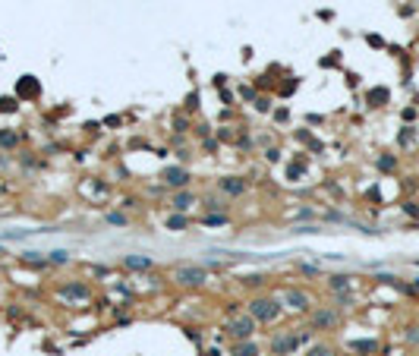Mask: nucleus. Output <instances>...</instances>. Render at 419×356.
Returning <instances> with one entry per match:
<instances>
[{"instance_id":"obj_1","label":"nucleus","mask_w":419,"mask_h":356,"mask_svg":"<svg viewBox=\"0 0 419 356\" xmlns=\"http://www.w3.org/2000/svg\"><path fill=\"white\" fill-rule=\"evenodd\" d=\"M246 312H249L259 325H271V322H278V318H280L284 303H280L278 297H252L249 303H246Z\"/></svg>"},{"instance_id":"obj_2","label":"nucleus","mask_w":419,"mask_h":356,"mask_svg":"<svg viewBox=\"0 0 419 356\" xmlns=\"http://www.w3.org/2000/svg\"><path fill=\"white\" fill-rule=\"evenodd\" d=\"M205 281H208V268H202V265H180V268H174V284H177V287L199 290V287H205Z\"/></svg>"},{"instance_id":"obj_3","label":"nucleus","mask_w":419,"mask_h":356,"mask_svg":"<svg viewBox=\"0 0 419 356\" xmlns=\"http://www.w3.org/2000/svg\"><path fill=\"white\" fill-rule=\"evenodd\" d=\"M337 325H340V312H337V309H328V306L312 309V315H309V331H334Z\"/></svg>"},{"instance_id":"obj_4","label":"nucleus","mask_w":419,"mask_h":356,"mask_svg":"<svg viewBox=\"0 0 419 356\" xmlns=\"http://www.w3.org/2000/svg\"><path fill=\"white\" fill-rule=\"evenodd\" d=\"M255 325H259V322L246 312V315H236V318H230V322H227V334L233 337V341H252Z\"/></svg>"},{"instance_id":"obj_5","label":"nucleus","mask_w":419,"mask_h":356,"mask_svg":"<svg viewBox=\"0 0 419 356\" xmlns=\"http://www.w3.org/2000/svg\"><path fill=\"white\" fill-rule=\"evenodd\" d=\"M246 189H249V183H246L243 177H221L218 180V193H224V199H236V196H243Z\"/></svg>"},{"instance_id":"obj_6","label":"nucleus","mask_w":419,"mask_h":356,"mask_svg":"<svg viewBox=\"0 0 419 356\" xmlns=\"http://www.w3.org/2000/svg\"><path fill=\"white\" fill-rule=\"evenodd\" d=\"M280 303H284L287 309H293V312H309V306H312L309 293H306V290H296V287H290Z\"/></svg>"},{"instance_id":"obj_7","label":"nucleus","mask_w":419,"mask_h":356,"mask_svg":"<svg viewBox=\"0 0 419 356\" xmlns=\"http://www.w3.org/2000/svg\"><path fill=\"white\" fill-rule=\"evenodd\" d=\"M38 95H41V82L35 76H22V79L16 82V98L19 101H35Z\"/></svg>"},{"instance_id":"obj_8","label":"nucleus","mask_w":419,"mask_h":356,"mask_svg":"<svg viewBox=\"0 0 419 356\" xmlns=\"http://www.w3.org/2000/svg\"><path fill=\"white\" fill-rule=\"evenodd\" d=\"M161 183L170 186V189H183L189 183V170L186 167H164L161 170Z\"/></svg>"},{"instance_id":"obj_9","label":"nucleus","mask_w":419,"mask_h":356,"mask_svg":"<svg viewBox=\"0 0 419 356\" xmlns=\"http://www.w3.org/2000/svg\"><path fill=\"white\" fill-rule=\"evenodd\" d=\"M195 202H199V196H195L192 189H177V193L170 196V208H174V211H180V214H186Z\"/></svg>"},{"instance_id":"obj_10","label":"nucleus","mask_w":419,"mask_h":356,"mask_svg":"<svg viewBox=\"0 0 419 356\" xmlns=\"http://www.w3.org/2000/svg\"><path fill=\"white\" fill-rule=\"evenodd\" d=\"M123 268H130V271H151L155 258L151 255H123Z\"/></svg>"},{"instance_id":"obj_11","label":"nucleus","mask_w":419,"mask_h":356,"mask_svg":"<svg viewBox=\"0 0 419 356\" xmlns=\"http://www.w3.org/2000/svg\"><path fill=\"white\" fill-rule=\"evenodd\" d=\"M230 356H262V353H259V344L255 341H236L230 347Z\"/></svg>"},{"instance_id":"obj_12","label":"nucleus","mask_w":419,"mask_h":356,"mask_svg":"<svg viewBox=\"0 0 419 356\" xmlns=\"http://www.w3.org/2000/svg\"><path fill=\"white\" fill-rule=\"evenodd\" d=\"M60 290H63L66 297H73V300H89V297H92L89 284H63Z\"/></svg>"},{"instance_id":"obj_13","label":"nucleus","mask_w":419,"mask_h":356,"mask_svg":"<svg viewBox=\"0 0 419 356\" xmlns=\"http://www.w3.org/2000/svg\"><path fill=\"white\" fill-rule=\"evenodd\" d=\"M202 208H205V211H215V214H227L230 205H227V199H221V196H208Z\"/></svg>"},{"instance_id":"obj_14","label":"nucleus","mask_w":419,"mask_h":356,"mask_svg":"<svg viewBox=\"0 0 419 356\" xmlns=\"http://www.w3.org/2000/svg\"><path fill=\"white\" fill-rule=\"evenodd\" d=\"M16 145H19V133H16V129H0V149L10 152Z\"/></svg>"},{"instance_id":"obj_15","label":"nucleus","mask_w":419,"mask_h":356,"mask_svg":"<svg viewBox=\"0 0 419 356\" xmlns=\"http://www.w3.org/2000/svg\"><path fill=\"white\" fill-rule=\"evenodd\" d=\"M350 281H353L350 274H334V277H328V287L334 293H344V290H350Z\"/></svg>"},{"instance_id":"obj_16","label":"nucleus","mask_w":419,"mask_h":356,"mask_svg":"<svg viewBox=\"0 0 419 356\" xmlns=\"http://www.w3.org/2000/svg\"><path fill=\"white\" fill-rule=\"evenodd\" d=\"M164 227H167V230H186V227H189V218H186V214H180V211H174V214L167 218Z\"/></svg>"},{"instance_id":"obj_17","label":"nucleus","mask_w":419,"mask_h":356,"mask_svg":"<svg viewBox=\"0 0 419 356\" xmlns=\"http://www.w3.org/2000/svg\"><path fill=\"white\" fill-rule=\"evenodd\" d=\"M296 142H303V145H309L312 152H322V142H315V139L309 136V129H296Z\"/></svg>"},{"instance_id":"obj_18","label":"nucleus","mask_w":419,"mask_h":356,"mask_svg":"<svg viewBox=\"0 0 419 356\" xmlns=\"http://www.w3.org/2000/svg\"><path fill=\"white\" fill-rule=\"evenodd\" d=\"M303 173H306V161H303V158H296V161L287 167V180H296V177H303Z\"/></svg>"},{"instance_id":"obj_19","label":"nucleus","mask_w":419,"mask_h":356,"mask_svg":"<svg viewBox=\"0 0 419 356\" xmlns=\"http://www.w3.org/2000/svg\"><path fill=\"white\" fill-rule=\"evenodd\" d=\"M350 347H353L356 353L366 356V353H375V350H378V341H356V344H350Z\"/></svg>"},{"instance_id":"obj_20","label":"nucleus","mask_w":419,"mask_h":356,"mask_svg":"<svg viewBox=\"0 0 419 356\" xmlns=\"http://www.w3.org/2000/svg\"><path fill=\"white\" fill-rule=\"evenodd\" d=\"M170 126H174V129H177V133H180V136H183V133H186V129H189V117H186V114H174V120H170Z\"/></svg>"},{"instance_id":"obj_21","label":"nucleus","mask_w":419,"mask_h":356,"mask_svg":"<svg viewBox=\"0 0 419 356\" xmlns=\"http://www.w3.org/2000/svg\"><path fill=\"white\" fill-rule=\"evenodd\" d=\"M66 262H70V253H63V249L47 253V265H66Z\"/></svg>"},{"instance_id":"obj_22","label":"nucleus","mask_w":419,"mask_h":356,"mask_svg":"<svg viewBox=\"0 0 419 356\" xmlns=\"http://www.w3.org/2000/svg\"><path fill=\"white\" fill-rule=\"evenodd\" d=\"M306 356H337V350H334V347H328V344H315Z\"/></svg>"},{"instance_id":"obj_23","label":"nucleus","mask_w":419,"mask_h":356,"mask_svg":"<svg viewBox=\"0 0 419 356\" xmlns=\"http://www.w3.org/2000/svg\"><path fill=\"white\" fill-rule=\"evenodd\" d=\"M239 284H243V287H262L265 277L262 274H243V277H239Z\"/></svg>"},{"instance_id":"obj_24","label":"nucleus","mask_w":419,"mask_h":356,"mask_svg":"<svg viewBox=\"0 0 419 356\" xmlns=\"http://www.w3.org/2000/svg\"><path fill=\"white\" fill-rule=\"evenodd\" d=\"M107 224H114V227H126V224H130V218H126L123 211H110V214H107Z\"/></svg>"},{"instance_id":"obj_25","label":"nucleus","mask_w":419,"mask_h":356,"mask_svg":"<svg viewBox=\"0 0 419 356\" xmlns=\"http://www.w3.org/2000/svg\"><path fill=\"white\" fill-rule=\"evenodd\" d=\"M202 224H208V227H221V224H227V214H205Z\"/></svg>"},{"instance_id":"obj_26","label":"nucleus","mask_w":419,"mask_h":356,"mask_svg":"<svg viewBox=\"0 0 419 356\" xmlns=\"http://www.w3.org/2000/svg\"><path fill=\"white\" fill-rule=\"evenodd\" d=\"M296 82H299V79H293V76H287V82H280V89H278V92L284 95V98H290V95H293V89H296Z\"/></svg>"},{"instance_id":"obj_27","label":"nucleus","mask_w":419,"mask_h":356,"mask_svg":"<svg viewBox=\"0 0 419 356\" xmlns=\"http://www.w3.org/2000/svg\"><path fill=\"white\" fill-rule=\"evenodd\" d=\"M239 98H243V101H255V98H259V89H255V85H243V89H239Z\"/></svg>"},{"instance_id":"obj_28","label":"nucleus","mask_w":419,"mask_h":356,"mask_svg":"<svg viewBox=\"0 0 419 356\" xmlns=\"http://www.w3.org/2000/svg\"><path fill=\"white\" fill-rule=\"evenodd\" d=\"M218 139H221V142H233V139H236L233 126H221V129H218Z\"/></svg>"},{"instance_id":"obj_29","label":"nucleus","mask_w":419,"mask_h":356,"mask_svg":"<svg viewBox=\"0 0 419 356\" xmlns=\"http://www.w3.org/2000/svg\"><path fill=\"white\" fill-rule=\"evenodd\" d=\"M199 101H202V98H199V92H189V95H186V110L192 114V110L199 107Z\"/></svg>"},{"instance_id":"obj_30","label":"nucleus","mask_w":419,"mask_h":356,"mask_svg":"<svg viewBox=\"0 0 419 356\" xmlns=\"http://www.w3.org/2000/svg\"><path fill=\"white\" fill-rule=\"evenodd\" d=\"M16 110V98H0V114H13Z\"/></svg>"},{"instance_id":"obj_31","label":"nucleus","mask_w":419,"mask_h":356,"mask_svg":"<svg viewBox=\"0 0 419 356\" xmlns=\"http://www.w3.org/2000/svg\"><path fill=\"white\" fill-rule=\"evenodd\" d=\"M255 110H271V98H268V95H259V98H255Z\"/></svg>"},{"instance_id":"obj_32","label":"nucleus","mask_w":419,"mask_h":356,"mask_svg":"<svg viewBox=\"0 0 419 356\" xmlns=\"http://www.w3.org/2000/svg\"><path fill=\"white\" fill-rule=\"evenodd\" d=\"M275 120H278V123H287V120H290V110H287V107L275 110Z\"/></svg>"},{"instance_id":"obj_33","label":"nucleus","mask_w":419,"mask_h":356,"mask_svg":"<svg viewBox=\"0 0 419 356\" xmlns=\"http://www.w3.org/2000/svg\"><path fill=\"white\" fill-rule=\"evenodd\" d=\"M236 145L246 152V149H252V139H249V136H239V139H236Z\"/></svg>"},{"instance_id":"obj_34","label":"nucleus","mask_w":419,"mask_h":356,"mask_svg":"<svg viewBox=\"0 0 419 356\" xmlns=\"http://www.w3.org/2000/svg\"><path fill=\"white\" fill-rule=\"evenodd\" d=\"M265 158H268V161H278V158H280V149H265Z\"/></svg>"},{"instance_id":"obj_35","label":"nucleus","mask_w":419,"mask_h":356,"mask_svg":"<svg viewBox=\"0 0 419 356\" xmlns=\"http://www.w3.org/2000/svg\"><path fill=\"white\" fill-rule=\"evenodd\" d=\"M296 218H303V221H309V218H312V208H299V211H296Z\"/></svg>"},{"instance_id":"obj_36","label":"nucleus","mask_w":419,"mask_h":356,"mask_svg":"<svg viewBox=\"0 0 419 356\" xmlns=\"http://www.w3.org/2000/svg\"><path fill=\"white\" fill-rule=\"evenodd\" d=\"M221 101H224V104H233V95H230V92H224V89H221Z\"/></svg>"},{"instance_id":"obj_37","label":"nucleus","mask_w":419,"mask_h":356,"mask_svg":"<svg viewBox=\"0 0 419 356\" xmlns=\"http://www.w3.org/2000/svg\"><path fill=\"white\" fill-rule=\"evenodd\" d=\"M202 356H221V350H205Z\"/></svg>"},{"instance_id":"obj_38","label":"nucleus","mask_w":419,"mask_h":356,"mask_svg":"<svg viewBox=\"0 0 419 356\" xmlns=\"http://www.w3.org/2000/svg\"><path fill=\"white\" fill-rule=\"evenodd\" d=\"M0 255H6V249H3V246H0Z\"/></svg>"}]
</instances>
